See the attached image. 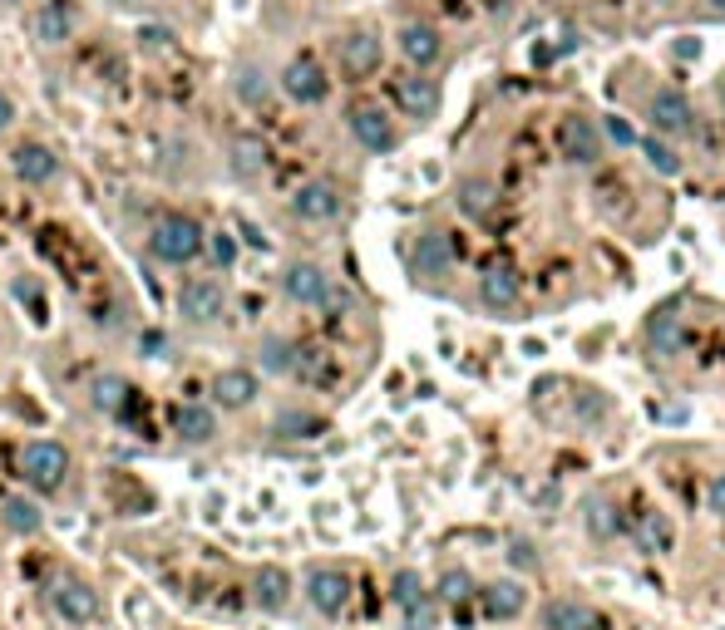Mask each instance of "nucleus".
<instances>
[{"label":"nucleus","mask_w":725,"mask_h":630,"mask_svg":"<svg viewBox=\"0 0 725 630\" xmlns=\"http://www.w3.org/2000/svg\"><path fill=\"white\" fill-rule=\"evenodd\" d=\"M711 10H715V15H725V0H711Z\"/></svg>","instance_id":"nucleus-46"},{"label":"nucleus","mask_w":725,"mask_h":630,"mask_svg":"<svg viewBox=\"0 0 725 630\" xmlns=\"http://www.w3.org/2000/svg\"><path fill=\"white\" fill-rule=\"evenodd\" d=\"M232 89H238V98L248 108H262V104H267V94H272V79L262 74L257 65H242L238 69V84H232Z\"/></svg>","instance_id":"nucleus-29"},{"label":"nucleus","mask_w":725,"mask_h":630,"mask_svg":"<svg viewBox=\"0 0 725 630\" xmlns=\"http://www.w3.org/2000/svg\"><path fill=\"white\" fill-rule=\"evenodd\" d=\"M257 354H262V370H267V374H291V370H297V345L281 340V335H267Z\"/></svg>","instance_id":"nucleus-27"},{"label":"nucleus","mask_w":725,"mask_h":630,"mask_svg":"<svg viewBox=\"0 0 725 630\" xmlns=\"http://www.w3.org/2000/svg\"><path fill=\"white\" fill-rule=\"evenodd\" d=\"M410 266H415V276H425V281H445L449 266H454V242H449L445 232H419L415 236V252H410Z\"/></svg>","instance_id":"nucleus-12"},{"label":"nucleus","mask_w":725,"mask_h":630,"mask_svg":"<svg viewBox=\"0 0 725 630\" xmlns=\"http://www.w3.org/2000/svg\"><path fill=\"white\" fill-rule=\"evenodd\" d=\"M129 380L124 374H114V370H104V374H94L90 380V404L100 413H124V404H129Z\"/></svg>","instance_id":"nucleus-23"},{"label":"nucleus","mask_w":725,"mask_h":630,"mask_svg":"<svg viewBox=\"0 0 725 630\" xmlns=\"http://www.w3.org/2000/svg\"><path fill=\"white\" fill-rule=\"evenodd\" d=\"M307 600H311V610H321V616H341V610L350 606V576L336 567H317L307 576Z\"/></svg>","instance_id":"nucleus-10"},{"label":"nucleus","mask_w":725,"mask_h":630,"mask_svg":"<svg viewBox=\"0 0 725 630\" xmlns=\"http://www.w3.org/2000/svg\"><path fill=\"white\" fill-rule=\"evenodd\" d=\"M642 153H646V167H652V173H661V177H681V167H686V163H681V153H676V148L666 143L661 133L646 138Z\"/></svg>","instance_id":"nucleus-28"},{"label":"nucleus","mask_w":725,"mask_h":630,"mask_svg":"<svg viewBox=\"0 0 725 630\" xmlns=\"http://www.w3.org/2000/svg\"><path fill=\"white\" fill-rule=\"evenodd\" d=\"M721 114H725V84H721Z\"/></svg>","instance_id":"nucleus-47"},{"label":"nucleus","mask_w":725,"mask_h":630,"mask_svg":"<svg viewBox=\"0 0 725 630\" xmlns=\"http://www.w3.org/2000/svg\"><path fill=\"white\" fill-rule=\"evenodd\" d=\"M705 508H711L715 517H725V472L711 478V488H705Z\"/></svg>","instance_id":"nucleus-43"},{"label":"nucleus","mask_w":725,"mask_h":630,"mask_svg":"<svg viewBox=\"0 0 725 630\" xmlns=\"http://www.w3.org/2000/svg\"><path fill=\"white\" fill-rule=\"evenodd\" d=\"M139 39H143L149 49H169L173 39H179V30H173V25H143V30H139Z\"/></svg>","instance_id":"nucleus-41"},{"label":"nucleus","mask_w":725,"mask_h":630,"mask_svg":"<svg viewBox=\"0 0 725 630\" xmlns=\"http://www.w3.org/2000/svg\"><path fill=\"white\" fill-rule=\"evenodd\" d=\"M11 167H15V177L31 187H45L60 177V158H55V148H45V143H21L11 153Z\"/></svg>","instance_id":"nucleus-16"},{"label":"nucleus","mask_w":725,"mask_h":630,"mask_svg":"<svg viewBox=\"0 0 725 630\" xmlns=\"http://www.w3.org/2000/svg\"><path fill=\"white\" fill-rule=\"evenodd\" d=\"M587 527H592V537H612L617 532V512L607 508V498H587Z\"/></svg>","instance_id":"nucleus-35"},{"label":"nucleus","mask_w":725,"mask_h":630,"mask_svg":"<svg viewBox=\"0 0 725 630\" xmlns=\"http://www.w3.org/2000/svg\"><path fill=\"white\" fill-rule=\"evenodd\" d=\"M474 596V576H469L464 567H449L445 576H439V600H449V606H459V600Z\"/></svg>","instance_id":"nucleus-31"},{"label":"nucleus","mask_w":725,"mask_h":630,"mask_svg":"<svg viewBox=\"0 0 725 630\" xmlns=\"http://www.w3.org/2000/svg\"><path fill=\"white\" fill-rule=\"evenodd\" d=\"M203 246H208V232H203V222L188 212H163L149 232V252H153V261H163V266L198 261Z\"/></svg>","instance_id":"nucleus-1"},{"label":"nucleus","mask_w":725,"mask_h":630,"mask_svg":"<svg viewBox=\"0 0 725 630\" xmlns=\"http://www.w3.org/2000/svg\"><path fill=\"white\" fill-rule=\"evenodd\" d=\"M262 143L257 138H238V143H232V167H238V173H262Z\"/></svg>","instance_id":"nucleus-34"},{"label":"nucleus","mask_w":725,"mask_h":630,"mask_svg":"<svg viewBox=\"0 0 725 630\" xmlns=\"http://www.w3.org/2000/svg\"><path fill=\"white\" fill-rule=\"evenodd\" d=\"M484 610L494 620H518L528 610V591L518 581H494V586H484Z\"/></svg>","instance_id":"nucleus-21"},{"label":"nucleus","mask_w":725,"mask_h":630,"mask_svg":"<svg viewBox=\"0 0 725 630\" xmlns=\"http://www.w3.org/2000/svg\"><path fill=\"white\" fill-rule=\"evenodd\" d=\"M291 212H297L301 222H336V217H341V187L326 183V177H311V183L297 187Z\"/></svg>","instance_id":"nucleus-11"},{"label":"nucleus","mask_w":725,"mask_h":630,"mask_svg":"<svg viewBox=\"0 0 725 630\" xmlns=\"http://www.w3.org/2000/svg\"><path fill=\"white\" fill-rule=\"evenodd\" d=\"M110 5H119V10H134V5H143V0H110Z\"/></svg>","instance_id":"nucleus-45"},{"label":"nucleus","mask_w":725,"mask_h":630,"mask_svg":"<svg viewBox=\"0 0 725 630\" xmlns=\"http://www.w3.org/2000/svg\"><path fill=\"white\" fill-rule=\"evenodd\" d=\"M169 350H173V340L163 330H143V354L149 360H169Z\"/></svg>","instance_id":"nucleus-42"},{"label":"nucleus","mask_w":725,"mask_h":630,"mask_svg":"<svg viewBox=\"0 0 725 630\" xmlns=\"http://www.w3.org/2000/svg\"><path fill=\"white\" fill-rule=\"evenodd\" d=\"M336 59L346 79H370L380 69V59H385V45H380L376 30H350V35H341Z\"/></svg>","instance_id":"nucleus-8"},{"label":"nucleus","mask_w":725,"mask_h":630,"mask_svg":"<svg viewBox=\"0 0 725 630\" xmlns=\"http://www.w3.org/2000/svg\"><path fill=\"white\" fill-rule=\"evenodd\" d=\"M208 252H212V261H218V266L238 261V242H232L228 232H208Z\"/></svg>","instance_id":"nucleus-39"},{"label":"nucleus","mask_w":725,"mask_h":630,"mask_svg":"<svg viewBox=\"0 0 725 630\" xmlns=\"http://www.w3.org/2000/svg\"><path fill=\"white\" fill-rule=\"evenodd\" d=\"M390 596H395V606H415L419 596H425V581H419V571H395V581H390Z\"/></svg>","instance_id":"nucleus-33"},{"label":"nucleus","mask_w":725,"mask_h":630,"mask_svg":"<svg viewBox=\"0 0 725 630\" xmlns=\"http://www.w3.org/2000/svg\"><path fill=\"white\" fill-rule=\"evenodd\" d=\"M50 600L70 626H90V620H100V591L84 586V581H74V576H65L60 586L50 591Z\"/></svg>","instance_id":"nucleus-14"},{"label":"nucleus","mask_w":725,"mask_h":630,"mask_svg":"<svg viewBox=\"0 0 725 630\" xmlns=\"http://www.w3.org/2000/svg\"><path fill=\"white\" fill-rule=\"evenodd\" d=\"M5 5H21V0H5Z\"/></svg>","instance_id":"nucleus-48"},{"label":"nucleus","mask_w":725,"mask_h":630,"mask_svg":"<svg viewBox=\"0 0 725 630\" xmlns=\"http://www.w3.org/2000/svg\"><path fill=\"white\" fill-rule=\"evenodd\" d=\"M646 118H652V128L661 138H691L695 133V108L681 89H656V94L646 98Z\"/></svg>","instance_id":"nucleus-4"},{"label":"nucleus","mask_w":725,"mask_h":630,"mask_svg":"<svg viewBox=\"0 0 725 630\" xmlns=\"http://www.w3.org/2000/svg\"><path fill=\"white\" fill-rule=\"evenodd\" d=\"M592 606H583V600L573 596H557L543 606V630H592Z\"/></svg>","instance_id":"nucleus-22"},{"label":"nucleus","mask_w":725,"mask_h":630,"mask_svg":"<svg viewBox=\"0 0 725 630\" xmlns=\"http://www.w3.org/2000/svg\"><path fill=\"white\" fill-rule=\"evenodd\" d=\"M557 153H563L573 167H592L597 158H602V128L583 114H567L563 124H557Z\"/></svg>","instance_id":"nucleus-7"},{"label":"nucleus","mask_w":725,"mask_h":630,"mask_svg":"<svg viewBox=\"0 0 725 630\" xmlns=\"http://www.w3.org/2000/svg\"><path fill=\"white\" fill-rule=\"evenodd\" d=\"M11 124H15V98L5 94V89H0V133H5Z\"/></svg>","instance_id":"nucleus-44"},{"label":"nucleus","mask_w":725,"mask_h":630,"mask_svg":"<svg viewBox=\"0 0 725 630\" xmlns=\"http://www.w3.org/2000/svg\"><path fill=\"white\" fill-rule=\"evenodd\" d=\"M646 345H652V354H681L686 320L676 315V305H666V311H656L652 320H646Z\"/></svg>","instance_id":"nucleus-20"},{"label":"nucleus","mask_w":725,"mask_h":630,"mask_svg":"<svg viewBox=\"0 0 725 630\" xmlns=\"http://www.w3.org/2000/svg\"><path fill=\"white\" fill-rule=\"evenodd\" d=\"M222 311H228V291H222V281H212V276H193V281H183L179 291V315L193 325H218Z\"/></svg>","instance_id":"nucleus-5"},{"label":"nucleus","mask_w":725,"mask_h":630,"mask_svg":"<svg viewBox=\"0 0 725 630\" xmlns=\"http://www.w3.org/2000/svg\"><path fill=\"white\" fill-rule=\"evenodd\" d=\"M262 384L252 370H222L218 380H212V399L222 404V409H248V404H257Z\"/></svg>","instance_id":"nucleus-19"},{"label":"nucleus","mask_w":725,"mask_h":630,"mask_svg":"<svg viewBox=\"0 0 725 630\" xmlns=\"http://www.w3.org/2000/svg\"><path fill=\"white\" fill-rule=\"evenodd\" d=\"M666 541H671V527H666L661 517H646L642 522V547L652 551V547H666Z\"/></svg>","instance_id":"nucleus-40"},{"label":"nucleus","mask_w":725,"mask_h":630,"mask_svg":"<svg viewBox=\"0 0 725 630\" xmlns=\"http://www.w3.org/2000/svg\"><path fill=\"white\" fill-rule=\"evenodd\" d=\"M538 557H543V551L533 547V537H514V541H508V561H514L518 571H533Z\"/></svg>","instance_id":"nucleus-38"},{"label":"nucleus","mask_w":725,"mask_h":630,"mask_svg":"<svg viewBox=\"0 0 725 630\" xmlns=\"http://www.w3.org/2000/svg\"><path fill=\"white\" fill-rule=\"evenodd\" d=\"M281 291H287L297 305H331V301H336V285H331V276L321 271L317 261L287 266V276H281Z\"/></svg>","instance_id":"nucleus-9"},{"label":"nucleus","mask_w":725,"mask_h":630,"mask_svg":"<svg viewBox=\"0 0 725 630\" xmlns=\"http://www.w3.org/2000/svg\"><path fill=\"white\" fill-rule=\"evenodd\" d=\"M21 472L31 488L55 492L65 482V472H70V448L60 439H31L21 448Z\"/></svg>","instance_id":"nucleus-2"},{"label":"nucleus","mask_w":725,"mask_h":630,"mask_svg":"<svg viewBox=\"0 0 725 630\" xmlns=\"http://www.w3.org/2000/svg\"><path fill=\"white\" fill-rule=\"evenodd\" d=\"M179 433L188 443H208L212 433H218V419H212V409H203V404H183V409H179Z\"/></svg>","instance_id":"nucleus-26"},{"label":"nucleus","mask_w":725,"mask_h":630,"mask_svg":"<svg viewBox=\"0 0 725 630\" xmlns=\"http://www.w3.org/2000/svg\"><path fill=\"white\" fill-rule=\"evenodd\" d=\"M479 301H484L488 311H518L523 285H518V276L508 271V266H488V271L479 276Z\"/></svg>","instance_id":"nucleus-18"},{"label":"nucleus","mask_w":725,"mask_h":630,"mask_svg":"<svg viewBox=\"0 0 725 630\" xmlns=\"http://www.w3.org/2000/svg\"><path fill=\"white\" fill-rule=\"evenodd\" d=\"M346 128H350V138H356L366 153H395V143H400L395 118H390L385 108H376V104H356V108H350Z\"/></svg>","instance_id":"nucleus-6"},{"label":"nucleus","mask_w":725,"mask_h":630,"mask_svg":"<svg viewBox=\"0 0 725 630\" xmlns=\"http://www.w3.org/2000/svg\"><path fill=\"white\" fill-rule=\"evenodd\" d=\"M597 128H602V143H617V148H636V128L626 124L622 114L602 118V124H597Z\"/></svg>","instance_id":"nucleus-37"},{"label":"nucleus","mask_w":725,"mask_h":630,"mask_svg":"<svg viewBox=\"0 0 725 630\" xmlns=\"http://www.w3.org/2000/svg\"><path fill=\"white\" fill-rule=\"evenodd\" d=\"M395 98H400V108H405L410 118H435L439 114V104H445V94H439V84L435 79H425V69L419 74H405V79H395Z\"/></svg>","instance_id":"nucleus-15"},{"label":"nucleus","mask_w":725,"mask_h":630,"mask_svg":"<svg viewBox=\"0 0 725 630\" xmlns=\"http://www.w3.org/2000/svg\"><path fill=\"white\" fill-rule=\"evenodd\" d=\"M281 94L287 98H297V104H326L331 98V79H326V69H321V59L317 55H291L287 59V69H281Z\"/></svg>","instance_id":"nucleus-3"},{"label":"nucleus","mask_w":725,"mask_h":630,"mask_svg":"<svg viewBox=\"0 0 725 630\" xmlns=\"http://www.w3.org/2000/svg\"><path fill=\"white\" fill-rule=\"evenodd\" d=\"M395 39H400V55H405L415 69L439 65V55H445V35H439L429 20H405Z\"/></svg>","instance_id":"nucleus-13"},{"label":"nucleus","mask_w":725,"mask_h":630,"mask_svg":"<svg viewBox=\"0 0 725 630\" xmlns=\"http://www.w3.org/2000/svg\"><path fill=\"white\" fill-rule=\"evenodd\" d=\"M439 626V606L429 596H419L415 606H405V630H435Z\"/></svg>","instance_id":"nucleus-36"},{"label":"nucleus","mask_w":725,"mask_h":630,"mask_svg":"<svg viewBox=\"0 0 725 630\" xmlns=\"http://www.w3.org/2000/svg\"><path fill=\"white\" fill-rule=\"evenodd\" d=\"M321 429H326V423H321L317 413H277V433H287V439H317Z\"/></svg>","instance_id":"nucleus-32"},{"label":"nucleus","mask_w":725,"mask_h":630,"mask_svg":"<svg viewBox=\"0 0 725 630\" xmlns=\"http://www.w3.org/2000/svg\"><path fill=\"white\" fill-rule=\"evenodd\" d=\"M5 527L11 532H21V537H35L41 532V508H35L31 498H5Z\"/></svg>","instance_id":"nucleus-30"},{"label":"nucleus","mask_w":725,"mask_h":630,"mask_svg":"<svg viewBox=\"0 0 725 630\" xmlns=\"http://www.w3.org/2000/svg\"><path fill=\"white\" fill-rule=\"evenodd\" d=\"M252 596H257L262 610H281L291 600V576L281 567H257V576H252Z\"/></svg>","instance_id":"nucleus-24"},{"label":"nucleus","mask_w":725,"mask_h":630,"mask_svg":"<svg viewBox=\"0 0 725 630\" xmlns=\"http://www.w3.org/2000/svg\"><path fill=\"white\" fill-rule=\"evenodd\" d=\"M74 25H80L74 0H45L41 15H35V39L55 49V45H65V39H74Z\"/></svg>","instance_id":"nucleus-17"},{"label":"nucleus","mask_w":725,"mask_h":630,"mask_svg":"<svg viewBox=\"0 0 725 630\" xmlns=\"http://www.w3.org/2000/svg\"><path fill=\"white\" fill-rule=\"evenodd\" d=\"M498 207V187L488 183V177H464L459 183V212L474 217V222H484V217H494Z\"/></svg>","instance_id":"nucleus-25"}]
</instances>
